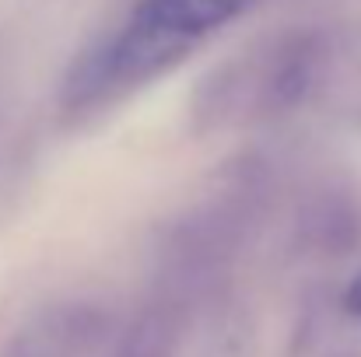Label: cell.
Masks as SVG:
<instances>
[{"label": "cell", "instance_id": "1", "mask_svg": "<svg viewBox=\"0 0 361 357\" xmlns=\"http://www.w3.org/2000/svg\"><path fill=\"white\" fill-rule=\"evenodd\" d=\"M323 46L309 32L281 35L259 53H245L242 60L221 67L207 88L200 92V113L214 123L239 116H263L291 109L305 99L319 74Z\"/></svg>", "mask_w": 361, "mask_h": 357}, {"label": "cell", "instance_id": "5", "mask_svg": "<svg viewBox=\"0 0 361 357\" xmlns=\"http://www.w3.org/2000/svg\"><path fill=\"white\" fill-rule=\"evenodd\" d=\"M305 228H309V235L316 238L323 249L326 245H334V249H344L351 238H355V218L344 211V207H337V203H319L316 211H312V218L305 221Z\"/></svg>", "mask_w": 361, "mask_h": 357}, {"label": "cell", "instance_id": "4", "mask_svg": "<svg viewBox=\"0 0 361 357\" xmlns=\"http://www.w3.org/2000/svg\"><path fill=\"white\" fill-rule=\"evenodd\" d=\"M109 357H176V319L172 308H147L113 347Z\"/></svg>", "mask_w": 361, "mask_h": 357}, {"label": "cell", "instance_id": "3", "mask_svg": "<svg viewBox=\"0 0 361 357\" xmlns=\"http://www.w3.org/2000/svg\"><path fill=\"white\" fill-rule=\"evenodd\" d=\"M252 4L256 0H140L130 21L183 49H193L204 35L225 28Z\"/></svg>", "mask_w": 361, "mask_h": 357}, {"label": "cell", "instance_id": "6", "mask_svg": "<svg viewBox=\"0 0 361 357\" xmlns=\"http://www.w3.org/2000/svg\"><path fill=\"white\" fill-rule=\"evenodd\" d=\"M344 308H348L351 315H361V273L348 284V291H344Z\"/></svg>", "mask_w": 361, "mask_h": 357}, {"label": "cell", "instance_id": "2", "mask_svg": "<svg viewBox=\"0 0 361 357\" xmlns=\"http://www.w3.org/2000/svg\"><path fill=\"white\" fill-rule=\"evenodd\" d=\"M116 337V315L92 301H60L11 333L0 357H99Z\"/></svg>", "mask_w": 361, "mask_h": 357}]
</instances>
